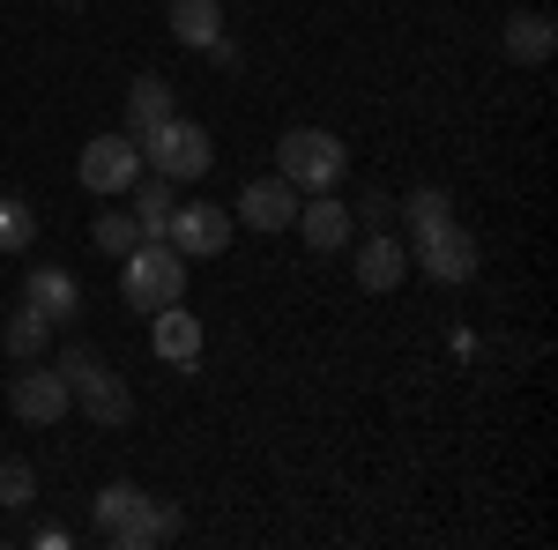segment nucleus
I'll use <instances>...</instances> for the list:
<instances>
[{"label": "nucleus", "instance_id": "obj_1", "mask_svg": "<svg viewBox=\"0 0 558 550\" xmlns=\"http://www.w3.org/2000/svg\"><path fill=\"white\" fill-rule=\"evenodd\" d=\"M89 513H97V536L120 550H149V543H172L179 536V513L157 506L142 484H105L97 499H89Z\"/></svg>", "mask_w": 558, "mask_h": 550}, {"label": "nucleus", "instance_id": "obj_2", "mask_svg": "<svg viewBox=\"0 0 558 550\" xmlns=\"http://www.w3.org/2000/svg\"><path fill=\"white\" fill-rule=\"evenodd\" d=\"M60 380H68V394L89 410V424H105V431H120V424L134 417V394H128V380L97 357V350H83V342H68L60 350V365H52Z\"/></svg>", "mask_w": 558, "mask_h": 550}, {"label": "nucleus", "instance_id": "obj_3", "mask_svg": "<svg viewBox=\"0 0 558 550\" xmlns=\"http://www.w3.org/2000/svg\"><path fill=\"white\" fill-rule=\"evenodd\" d=\"M276 171L299 186V194H336L350 171V149L336 142V127H291L276 142Z\"/></svg>", "mask_w": 558, "mask_h": 550}, {"label": "nucleus", "instance_id": "obj_4", "mask_svg": "<svg viewBox=\"0 0 558 550\" xmlns=\"http://www.w3.org/2000/svg\"><path fill=\"white\" fill-rule=\"evenodd\" d=\"M120 297H128L134 313L149 320L157 305H172V297H186V260L165 246V239H142L134 254H120Z\"/></svg>", "mask_w": 558, "mask_h": 550}, {"label": "nucleus", "instance_id": "obj_5", "mask_svg": "<svg viewBox=\"0 0 558 550\" xmlns=\"http://www.w3.org/2000/svg\"><path fill=\"white\" fill-rule=\"evenodd\" d=\"M134 142H142V164L165 171L172 186H186V179H202V171L216 164L209 127H202V120H179V112H172V120H157L149 134H134Z\"/></svg>", "mask_w": 558, "mask_h": 550}, {"label": "nucleus", "instance_id": "obj_6", "mask_svg": "<svg viewBox=\"0 0 558 550\" xmlns=\"http://www.w3.org/2000/svg\"><path fill=\"white\" fill-rule=\"evenodd\" d=\"M476 260H484V254H476V239L462 231V223H454V216L410 239V268H425L432 283H470V276H476Z\"/></svg>", "mask_w": 558, "mask_h": 550}, {"label": "nucleus", "instance_id": "obj_7", "mask_svg": "<svg viewBox=\"0 0 558 550\" xmlns=\"http://www.w3.org/2000/svg\"><path fill=\"white\" fill-rule=\"evenodd\" d=\"M134 171H142V142L134 134H97V142H83V157H75V179H83L97 201L105 194H128Z\"/></svg>", "mask_w": 558, "mask_h": 550}, {"label": "nucleus", "instance_id": "obj_8", "mask_svg": "<svg viewBox=\"0 0 558 550\" xmlns=\"http://www.w3.org/2000/svg\"><path fill=\"white\" fill-rule=\"evenodd\" d=\"M165 246H172L179 260H216L231 246V216L216 209V201H179L172 223H165Z\"/></svg>", "mask_w": 558, "mask_h": 550}, {"label": "nucleus", "instance_id": "obj_9", "mask_svg": "<svg viewBox=\"0 0 558 550\" xmlns=\"http://www.w3.org/2000/svg\"><path fill=\"white\" fill-rule=\"evenodd\" d=\"M8 410H15L23 424H38V431H45V424H60L68 410H75V394H68V380H60L52 365H38V357H31V365L8 380Z\"/></svg>", "mask_w": 558, "mask_h": 550}, {"label": "nucleus", "instance_id": "obj_10", "mask_svg": "<svg viewBox=\"0 0 558 550\" xmlns=\"http://www.w3.org/2000/svg\"><path fill=\"white\" fill-rule=\"evenodd\" d=\"M299 239H305L320 260L350 254V239H357V216H350V201H336V194H313V201H299Z\"/></svg>", "mask_w": 558, "mask_h": 550}, {"label": "nucleus", "instance_id": "obj_11", "mask_svg": "<svg viewBox=\"0 0 558 550\" xmlns=\"http://www.w3.org/2000/svg\"><path fill=\"white\" fill-rule=\"evenodd\" d=\"M239 223H246V231H268V239L291 231V223H299V186H291L283 171H276V179H246V194H239Z\"/></svg>", "mask_w": 558, "mask_h": 550}, {"label": "nucleus", "instance_id": "obj_12", "mask_svg": "<svg viewBox=\"0 0 558 550\" xmlns=\"http://www.w3.org/2000/svg\"><path fill=\"white\" fill-rule=\"evenodd\" d=\"M149 350H157L165 365H179V372L202 365V320H194L179 297H172V305H157V313H149Z\"/></svg>", "mask_w": 558, "mask_h": 550}, {"label": "nucleus", "instance_id": "obj_13", "mask_svg": "<svg viewBox=\"0 0 558 550\" xmlns=\"http://www.w3.org/2000/svg\"><path fill=\"white\" fill-rule=\"evenodd\" d=\"M357 291H395L402 276H410V246L395 239V231H365V246H357Z\"/></svg>", "mask_w": 558, "mask_h": 550}, {"label": "nucleus", "instance_id": "obj_14", "mask_svg": "<svg viewBox=\"0 0 558 550\" xmlns=\"http://www.w3.org/2000/svg\"><path fill=\"white\" fill-rule=\"evenodd\" d=\"M23 305H31V313H45V320L60 328V320H75V313H83V283H75L68 268H31Z\"/></svg>", "mask_w": 558, "mask_h": 550}, {"label": "nucleus", "instance_id": "obj_15", "mask_svg": "<svg viewBox=\"0 0 558 550\" xmlns=\"http://www.w3.org/2000/svg\"><path fill=\"white\" fill-rule=\"evenodd\" d=\"M134 223H142V239H165V223H172L179 209V186L165 179V171H134Z\"/></svg>", "mask_w": 558, "mask_h": 550}, {"label": "nucleus", "instance_id": "obj_16", "mask_svg": "<svg viewBox=\"0 0 558 550\" xmlns=\"http://www.w3.org/2000/svg\"><path fill=\"white\" fill-rule=\"evenodd\" d=\"M551 45H558V30H551V15H536V8H521L507 23V60H521V68H544Z\"/></svg>", "mask_w": 558, "mask_h": 550}, {"label": "nucleus", "instance_id": "obj_17", "mask_svg": "<svg viewBox=\"0 0 558 550\" xmlns=\"http://www.w3.org/2000/svg\"><path fill=\"white\" fill-rule=\"evenodd\" d=\"M179 105H172V83L165 75H134V89H128V134H149L157 120H172Z\"/></svg>", "mask_w": 558, "mask_h": 550}, {"label": "nucleus", "instance_id": "obj_18", "mask_svg": "<svg viewBox=\"0 0 558 550\" xmlns=\"http://www.w3.org/2000/svg\"><path fill=\"white\" fill-rule=\"evenodd\" d=\"M172 38L194 45V52H209L223 38V8L216 0H172Z\"/></svg>", "mask_w": 558, "mask_h": 550}, {"label": "nucleus", "instance_id": "obj_19", "mask_svg": "<svg viewBox=\"0 0 558 550\" xmlns=\"http://www.w3.org/2000/svg\"><path fill=\"white\" fill-rule=\"evenodd\" d=\"M395 209H402L410 239H417V231H432V223H447V216H454V194H447V186H410Z\"/></svg>", "mask_w": 558, "mask_h": 550}, {"label": "nucleus", "instance_id": "obj_20", "mask_svg": "<svg viewBox=\"0 0 558 550\" xmlns=\"http://www.w3.org/2000/svg\"><path fill=\"white\" fill-rule=\"evenodd\" d=\"M8 357H15V365H31V357H38L45 342H52V320H45V313H31V305H23V313H15V320H8Z\"/></svg>", "mask_w": 558, "mask_h": 550}, {"label": "nucleus", "instance_id": "obj_21", "mask_svg": "<svg viewBox=\"0 0 558 550\" xmlns=\"http://www.w3.org/2000/svg\"><path fill=\"white\" fill-rule=\"evenodd\" d=\"M89 239H97V254H134V246H142V223H134V209H112V216H97V223H89Z\"/></svg>", "mask_w": 558, "mask_h": 550}, {"label": "nucleus", "instance_id": "obj_22", "mask_svg": "<svg viewBox=\"0 0 558 550\" xmlns=\"http://www.w3.org/2000/svg\"><path fill=\"white\" fill-rule=\"evenodd\" d=\"M31 239H38L31 201H8V194H0V254H31Z\"/></svg>", "mask_w": 558, "mask_h": 550}, {"label": "nucleus", "instance_id": "obj_23", "mask_svg": "<svg viewBox=\"0 0 558 550\" xmlns=\"http://www.w3.org/2000/svg\"><path fill=\"white\" fill-rule=\"evenodd\" d=\"M38 499V476H31V462H0V513L31 506Z\"/></svg>", "mask_w": 558, "mask_h": 550}, {"label": "nucleus", "instance_id": "obj_24", "mask_svg": "<svg viewBox=\"0 0 558 550\" xmlns=\"http://www.w3.org/2000/svg\"><path fill=\"white\" fill-rule=\"evenodd\" d=\"M350 216H357L365 231H395V194H357V201H350Z\"/></svg>", "mask_w": 558, "mask_h": 550}]
</instances>
